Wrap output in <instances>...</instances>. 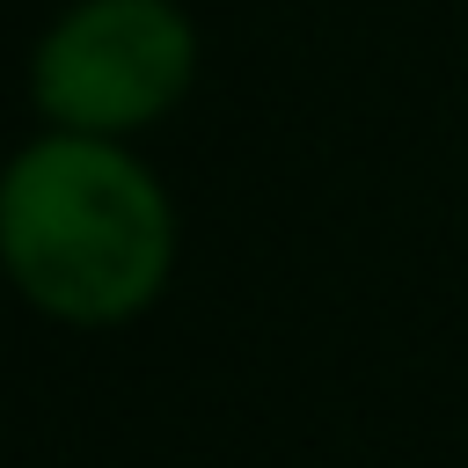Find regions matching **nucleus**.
<instances>
[{
	"label": "nucleus",
	"mask_w": 468,
	"mask_h": 468,
	"mask_svg": "<svg viewBox=\"0 0 468 468\" xmlns=\"http://www.w3.org/2000/svg\"><path fill=\"white\" fill-rule=\"evenodd\" d=\"M197 66L176 0H80L37 51V102L73 132L154 124Z\"/></svg>",
	"instance_id": "f03ea898"
},
{
	"label": "nucleus",
	"mask_w": 468,
	"mask_h": 468,
	"mask_svg": "<svg viewBox=\"0 0 468 468\" xmlns=\"http://www.w3.org/2000/svg\"><path fill=\"white\" fill-rule=\"evenodd\" d=\"M0 256L15 285L58 322L139 314L176 256L161 183L102 132L29 146L0 183Z\"/></svg>",
	"instance_id": "f257e3e1"
}]
</instances>
